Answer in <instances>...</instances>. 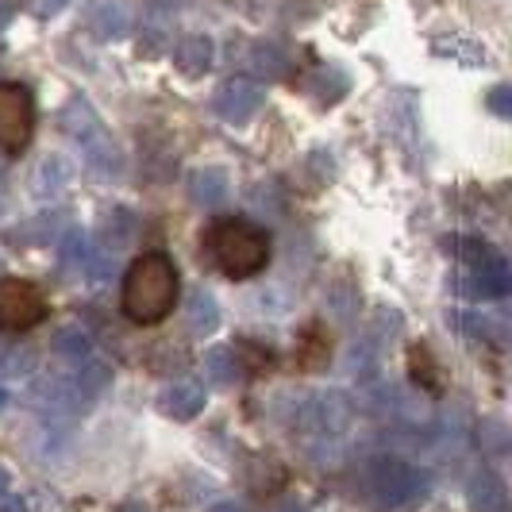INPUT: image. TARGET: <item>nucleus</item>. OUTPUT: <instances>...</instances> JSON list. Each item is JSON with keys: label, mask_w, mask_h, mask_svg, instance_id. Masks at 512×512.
Masks as SVG:
<instances>
[{"label": "nucleus", "mask_w": 512, "mask_h": 512, "mask_svg": "<svg viewBox=\"0 0 512 512\" xmlns=\"http://www.w3.org/2000/svg\"><path fill=\"white\" fill-rule=\"evenodd\" d=\"M178 293V266L162 251H147L128 266L120 305H124V316L131 324H162L178 308Z\"/></svg>", "instance_id": "nucleus-1"}, {"label": "nucleus", "mask_w": 512, "mask_h": 512, "mask_svg": "<svg viewBox=\"0 0 512 512\" xmlns=\"http://www.w3.org/2000/svg\"><path fill=\"white\" fill-rule=\"evenodd\" d=\"M262 104H266V89L251 77H228L212 97V108L224 124H247Z\"/></svg>", "instance_id": "nucleus-9"}, {"label": "nucleus", "mask_w": 512, "mask_h": 512, "mask_svg": "<svg viewBox=\"0 0 512 512\" xmlns=\"http://www.w3.org/2000/svg\"><path fill=\"white\" fill-rule=\"evenodd\" d=\"M185 324H189V335H197V339H205V335L216 332V324H220V305H216V297L205 293V289H197V293L189 297V305H185Z\"/></svg>", "instance_id": "nucleus-19"}, {"label": "nucleus", "mask_w": 512, "mask_h": 512, "mask_svg": "<svg viewBox=\"0 0 512 512\" xmlns=\"http://www.w3.org/2000/svg\"><path fill=\"white\" fill-rule=\"evenodd\" d=\"M112 385V370L104 366V362L97 359H89V366H85V374L77 378V393L85 397V401H97L104 389Z\"/></svg>", "instance_id": "nucleus-26"}, {"label": "nucleus", "mask_w": 512, "mask_h": 512, "mask_svg": "<svg viewBox=\"0 0 512 512\" xmlns=\"http://www.w3.org/2000/svg\"><path fill=\"white\" fill-rule=\"evenodd\" d=\"M47 320V297L24 278H0V332H31Z\"/></svg>", "instance_id": "nucleus-6"}, {"label": "nucleus", "mask_w": 512, "mask_h": 512, "mask_svg": "<svg viewBox=\"0 0 512 512\" xmlns=\"http://www.w3.org/2000/svg\"><path fill=\"white\" fill-rule=\"evenodd\" d=\"M212 62H216V43H212L208 35H185L178 47H174V66H178V74L189 77V81L205 77L208 70H212Z\"/></svg>", "instance_id": "nucleus-12"}, {"label": "nucleus", "mask_w": 512, "mask_h": 512, "mask_svg": "<svg viewBox=\"0 0 512 512\" xmlns=\"http://www.w3.org/2000/svg\"><path fill=\"white\" fill-rule=\"evenodd\" d=\"M35 131V101L20 81H0V151L20 154Z\"/></svg>", "instance_id": "nucleus-7"}, {"label": "nucleus", "mask_w": 512, "mask_h": 512, "mask_svg": "<svg viewBox=\"0 0 512 512\" xmlns=\"http://www.w3.org/2000/svg\"><path fill=\"white\" fill-rule=\"evenodd\" d=\"M205 374L208 382L216 385V389H228V385H235L239 378H243V362H239V351L235 347H212L205 355Z\"/></svg>", "instance_id": "nucleus-18"}, {"label": "nucleus", "mask_w": 512, "mask_h": 512, "mask_svg": "<svg viewBox=\"0 0 512 512\" xmlns=\"http://www.w3.org/2000/svg\"><path fill=\"white\" fill-rule=\"evenodd\" d=\"M70 181H74V166H70V158H66V154H47V158L39 162V170H35L31 185H35V193H39V197H58Z\"/></svg>", "instance_id": "nucleus-15"}, {"label": "nucleus", "mask_w": 512, "mask_h": 512, "mask_svg": "<svg viewBox=\"0 0 512 512\" xmlns=\"http://www.w3.org/2000/svg\"><path fill=\"white\" fill-rule=\"evenodd\" d=\"M409 374L420 389H432V393H443V370H439L436 355L424 347V343H412L409 351Z\"/></svg>", "instance_id": "nucleus-20"}, {"label": "nucleus", "mask_w": 512, "mask_h": 512, "mask_svg": "<svg viewBox=\"0 0 512 512\" xmlns=\"http://www.w3.org/2000/svg\"><path fill=\"white\" fill-rule=\"evenodd\" d=\"M424 493H428V478L405 459L385 455L366 466V497L378 509H405V505H416Z\"/></svg>", "instance_id": "nucleus-5"}, {"label": "nucleus", "mask_w": 512, "mask_h": 512, "mask_svg": "<svg viewBox=\"0 0 512 512\" xmlns=\"http://www.w3.org/2000/svg\"><path fill=\"white\" fill-rule=\"evenodd\" d=\"M251 62L262 77H289V51L274 47V43H255Z\"/></svg>", "instance_id": "nucleus-24"}, {"label": "nucleus", "mask_w": 512, "mask_h": 512, "mask_svg": "<svg viewBox=\"0 0 512 512\" xmlns=\"http://www.w3.org/2000/svg\"><path fill=\"white\" fill-rule=\"evenodd\" d=\"M35 370V355L27 347H4L0 351V374L4 378H27Z\"/></svg>", "instance_id": "nucleus-28"}, {"label": "nucleus", "mask_w": 512, "mask_h": 512, "mask_svg": "<svg viewBox=\"0 0 512 512\" xmlns=\"http://www.w3.org/2000/svg\"><path fill=\"white\" fill-rule=\"evenodd\" d=\"M8 409V389H4V385H0V412Z\"/></svg>", "instance_id": "nucleus-35"}, {"label": "nucleus", "mask_w": 512, "mask_h": 512, "mask_svg": "<svg viewBox=\"0 0 512 512\" xmlns=\"http://www.w3.org/2000/svg\"><path fill=\"white\" fill-rule=\"evenodd\" d=\"M228 174L220 170V166H208V170H197L193 178H189V197H193V205L197 208H216L228 201Z\"/></svg>", "instance_id": "nucleus-14"}, {"label": "nucleus", "mask_w": 512, "mask_h": 512, "mask_svg": "<svg viewBox=\"0 0 512 512\" xmlns=\"http://www.w3.org/2000/svg\"><path fill=\"white\" fill-rule=\"evenodd\" d=\"M478 439H482V451L489 455V462L497 466H512V424L501 420V416H486L482 428H478Z\"/></svg>", "instance_id": "nucleus-17"}, {"label": "nucleus", "mask_w": 512, "mask_h": 512, "mask_svg": "<svg viewBox=\"0 0 512 512\" xmlns=\"http://www.w3.org/2000/svg\"><path fill=\"white\" fill-rule=\"evenodd\" d=\"M208 512H239V505H231V501H220V505H212Z\"/></svg>", "instance_id": "nucleus-33"}, {"label": "nucleus", "mask_w": 512, "mask_h": 512, "mask_svg": "<svg viewBox=\"0 0 512 512\" xmlns=\"http://www.w3.org/2000/svg\"><path fill=\"white\" fill-rule=\"evenodd\" d=\"M66 4H70V0H27V8H31L35 16H43V20L54 16V12H62Z\"/></svg>", "instance_id": "nucleus-31"}, {"label": "nucleus", "mask_w": 512, "mask_h": 512, "mask_svg": "<svg viewBox=\"0 0 512 512\" xmlns=\"http://www.w3.org/2000/svg\"><path fill=\"white\" fill-rule=\"evenodd\" d=\"M301 420L320 436H343L355 420V405L343 389H324V393H312L301 405Z\"/></svg>", "instance_id": "nucleus-8"}, {"label": "nucleus", "mask_w": 512, "mask_h": 512, "mask_svg": "<svg viewBox=\"0 0 512 512\" xmlns=\"http://www.w3.org/2000/svg\"><path fill=\"white\" fill-rule=\"evenodd\" d=\"M466 497H470V505L478 512H501L505 501H509L505 482H501L497 474H489V470H478V474L466 482Z\"/></svg>", "instance_id": "nucleus-16"}, {"label": "nucleus", "mask_w": 512, "mask_h": 512, "mask_svg": "<svg viewBox=\"0 0 512 512\" xmlns=\"http://www.w3.org/2000/svg\"><path fill=\"white\" fill-rule=\"evenodd\" d=\"M54 355L66 362H89V355H93V339L81 332L77 324H66V328H58L51 339Z\"/></svg>", "instance_id": "nucleus-22"}, {"label": "nucleus", "mask_w": 512, "mask_h": 512, "mask_svg": "<svg viewBox=\"0 0 512 512\" xmlns=\"http://www.w3.org/2000/svg\"><path fill=\"white\" fill-rule=\"evenodd\" d=\"M208 251L228 278H255L270 262V235L251 220H220L208 228Z\"/></svg>", "instance_id": "nucleus-3"}, {"label": "nucleus", "mask_w": 512, "mask_h": 512, "mask_svg": "<svg viewBox=\"0 0 512 512\" xmlns=\"http://www.w3.org/2000/svg\"><path fill=\"white\" fill-rule=\"evenodd\" d=\"M62 131L81 143V151L89 154V166L101 178H116L120 174V151H116L108 128L101 124L97 108L85 101V97H74V101L62 108Z\"/></svg>", "instance_id": "nucleus-4"}, {"label": "nucleus", "mask_w": 512, "mask_h": 512, "mask_svg": "<svg viewBox=\"0 0 512 512\" xmlns=\"http://www.w3.org/2000/svg\"><path fill=\"white\" fill-rule=\"evenodd\" d=\"M4 24H8V8L0 4V31H4Z\"/></svg>", "instance_id": "nucleus-36"}, {"label": "nucleus", "mask_w": 512, "mask_h": 512, "mask_svg": "<svg viewBox=\"0 0 512 512\" xmlns=\"http://www.w3.org/2000/svg\"><path fill=\"white\" fill-rule=\"evenodd\" d=\"M332 355H335L332 332H328L320 320H312L305 332H301V343H297L301 370H308V374H320V370H328V366H332Z\"/></svg>", "instance_id": "nucleus-13"}, {"label": "nucleus", "mask_w": 512, "mask_h": 512, "mask_svg": "<svg viewBox=\"0 0 512 512\" xmlns=\"http://www.w3.org/2000/svg\"><path fill=\"white\" fill-rule=\"evenodd\" d=\"M85 24L97 39L116 43V39H128L135 31V8L128 0H93L85 12Z\"/></svg>", "instance_id": "nucleus-10"}, {"label": "nucleus", "mask_w": 512, "mask_h": 512, "mask_svg": "<svg viewBox=\"0 0 512 512\" xmlns=\"http://www.w3.org/2000/svg\"><path fill=\"white\" fill-rule=\"evenodd\" d=\"M443 251L466 270L462 278H455V289L466 301H497V297H509L512 293V262L497 247H489L486 239L447 235Z\"/></svg>", "instance_id": "nucleus-2"}, {"label": "nucleus", "mask_w": 512, "mask_h": 512, "mask_svg": "<svg viewBox=\"0 0 512 512\" xmlns=\"http://www.w3.org/2000/svg\"><path fill=\"white\" fill-rule=\"evenodd\" d=\"M305 89L320 104H332V101H339L347 89H351V81H347V74H343V70H335V66H320L312 77H305Z\"/></svg>", "instance_id": "nucleus-21"}, {"label": "nucleus", "mask_w": 512, "mask_h": 512, "mask_svg": "<svg viewBox=\"0 0 512 512\" xmlns=\"http://www.w3.org/2000/svg\"><path fill=\"white\" fill-rule=\"evenodd\" d=\"M154 409L162 412L166 420H193L205 409V385L185 378V382H170L158 397H154Z\"/></svg>", "instance_id": "nucleus-11"}, {"label": "nucleus", "mask_w": 512, "mask_h": 512, "mask_svg": "<svg viewBox=\"0 0 512 512\" xmlns=\"http://www.w3.org/2000/svg\"><path fill=\"white\" fill-rule=\"evenodd\" d=\"M0 512H27V505L20 497H8V493H4V497H0Z\"/></svg>", "instance_id": "nucleus-32"}, {"label": "nucleus", "mask_w": 512, "mask_h": 512, "mask_svg": "<svg viewBox=\"0 0 512 512\" xmlns=\"http://www.w3.org/2000/svg\"><path fill=\"white\" fill-rule=\"evenodd\" d=\"M436 54L439 58L466 62V66H482V62H486V51H482L474 39H462V35H443V39H436Z\"/></svg>", "instance_id": "nucleus-23"}, {"label": "nucleus", "mask_w": 512, "mask_h": 512, "mask_svg": "<svg viewBox=\"0 0 512 512\" xmlns=\"http://www.w3.org/2000/svg\"><path fill=\"white\" fill-rule=\"evenodd\" d=\"M101 235H108V243H112V247H116V243L124 247V243L135 239V216H131L128 208H112V212L104 216Z\"/></svg>", "instance_id": "nucleus-27"}, {"label": "nucleus", "mask_w": 512, "mask_h": 512, "mask_svg": "<svg viewBox=\"0 0 512 512\" xmlns=\"http://www.w3.org/2000/svg\"><path fill=\"white\" fill-rule=\"evenodd\" d=\"M147 366L154 374H166V370H185V351L178 343H158L151 355H147Z\"/></svg>", "instance_id": "nucleus-29"}, {"label": "nucleus", "mask_w": 512, "mask_h": 512, "mask_svg": "<svg viewBox=\"0 0 512 512\" xmlns=\"http://www.w3.org/2000/svg\"><path fill=\"white\" fill-rule=\"evenodd\" d=\"M486 104H489V112H493V116L512 120V81L493 85V89H489V97H486Z\"/></svg>", "instance_id": "nucleus-30"}, {"label": "nucleus", "mask_w": 512, "mask_h": 512, "mask_svg": "<svg viewBox=\"0 0 512 512\" xmlns=\"http://www.w3.org/2000/svg\"><path fill=\"white\" fill-rule=\"evenodd\" d=\"M8 482H12V478H8V470H4V466H0V497H4V493H8Z\"/></svg>", "instance_id": "nucleus-34"}, {"label": "nucleus", "mask_w": 512, "mask_h": 512, "mask_svg": "<svg viewBox=\"0 0 512 512\" xmlns=\"http://www.w3.org/2000/svg\"><path fill=\"white\" fill-rule=\"evenodd\" d=\"M235 351H239V362H243V374H266L274 366V347H266L258 339H239Z\"/></svg>", "instance_id": "nucleus-25"}]
</instances>
